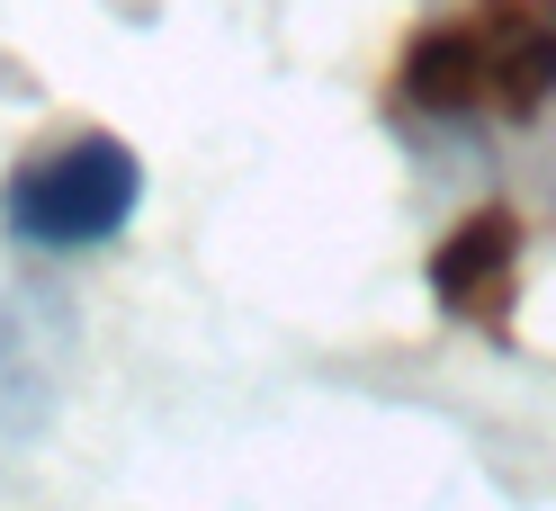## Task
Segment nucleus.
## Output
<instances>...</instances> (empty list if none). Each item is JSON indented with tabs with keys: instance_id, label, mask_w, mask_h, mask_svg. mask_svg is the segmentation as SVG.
I'll list each match as a JSON object with an SVG mask.
<instances>
[{
	"instance_id": "nucleus-1",
	"label": "nucleus",
	"mask_w": 556,
	"mask_h": 511,
	"mask_svg": "<svg viewBox=\"0 0 556 511\" xmlns=\"http://www.w3.org/2000/svg\"><path fill=\"white\" fill-rule=\"evenodd\" d=\"M556 99V0H467L395 63V108L422 126L539 117Z\"/></svg>"
},
{
	"instance_id": "nucleus-2",
	"label": "nucleus",
	"mask_w": 556,
	"mask_h": 511,
	"mask_svg": "<svg viewBox=\"0 0 556 511\" xmlns=\"http://www.w3.org/2000/svg\"><path fill=\"white\" fill-rule=\"evenodd\" d=\"M135 216H144V153L126 135H109V126L37 144L0 180V233L18 252H46V260L109 252Z\"/></svg>"
},
{
	"instance_id": "nucleus-3",
	"label": "nucleus",
	"mask_w": 556,
	"mask_h": 511,
	"mask_svg": "<svg viewBox=\"0 0 556 511\" xmlns=\"http://www.w3.org/2000/svg\"><path fill=\"white\" fill-rule=\"evenodd\" d=\"M54 395H63V315L0 288V475L46 439Z\"/></svg>"
},
{
	"instance_id": "nucleus-4",
	"label": "nucleus",
	"mask_w": 556,
	"mask_h": 511,
	"mask_svg": "<svg viewBox=\"0 0 556 511\" xmlns=\"http://www.w3.org/2000/svg\"><path fill=\"white\" fill-rule=\"evenodd\" d=\"M520 260H530L520 216H503V207L467 216V225L431 252L440 315H448V323H476V332H503V323H511V296H520Z\"/></svg>"
}]
</instances>
